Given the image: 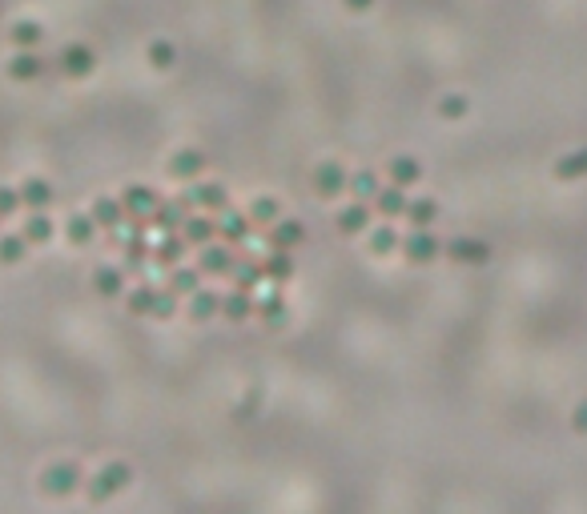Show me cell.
<instances>
[{"mask_svg": "<svg viewBox=\"0 0 587 514\" xmlns=\"http://www.w3.org/2000/svg\"><path fill=\"white\" fill-rule=\"evenodd\" d=\"M129 482H133V471L125 466V462H105L93 479H85V495H89V502L101 506V502H109V498L121 495Z\"/></svg>", "mask_w": 587, "mask_h": 514, "instance_id": "obj_1", "label": "cell"}, {"mask_svg": "<svg viewBox=\"0 0 587 514\" xmlns=\"http://www.w3.org/2000/svg\"><path fill=\"white\" fill-rule=\"evenodd\" d=\"M85 487V474H81L77 462H53V466H44L41 474V495L44 498H69Z\"/></svg>", "mask_w": 587, "mask_h": 514, "instance_id": "obj_2", "label": "cell"}, {"mask_svg": "<svg viewBox=\"0 0 587 514\" xmlns=\"http://www.w3.org/2000/svg\"><path fill=\"white\" fill-rule=\"evenodd\" d=\"M398 249H403V257L411 265H430L443 257V242H438L430 229H411V234L398 242Z\"/></svg>", "mask_w": 587, "mask_h": 514, "instance_id": "obj_3", "label": "cell"}, {"mask_svg": "<svg viewBox=\"0 0 587 514\" xmlns=\"http://www.w3.org/2000/svg\"><path fill=\"white\" fill-rule=\"evenodd\" d=\"M185 197H189V205L197 213H213L218 218L221 210H229V189L221 181H193Z\"/></svg>", "mask_w": 587, "mask_h": 514, "instance_id": "obj_4", "label": "cell"}, {"mask_svg": "<svg viewBox=\"0 0 587 514\" xmlns=\"http://www.w3.org/2000/svg\"><path fill=\"white\" fill-rule=\"evenodd\" d=\"M161 205V193L153 185H125L121 189V210L125 218H153V210Z\"/></svg>", "mask_w": 587, "mask_h": 514, "instance_id": "obj_5", "label": "cell"}, {"mask_svg": "<svg viewBox=\"0 0 587 514\" xmlns=\"http://www.w3.org/2000/svg\"><path fill=\"white\" fill-rule=\"evenodd\" d=\"M443 257H451L455 265H487L491 262V245L479 237H455L443 245Z\"/></svg>", "mask_w": 587, "mask_h": 514, "instance_id": "obj_6", "label": "cell"}, {"mask_svg": "<svg viewBox=\"0 0 587 514\" xmlns=\"http://www.w3.org/2000/svg\"><path fill=\"white\" fill-rule=\"evenodd\" d=\"M189 213H193L189 197H174V201L161 197V205L153 210V218H150V229H161V234H182V226H185Z\"/></svg>", "mask_w": 587, "mask_h": 514, "instance_id": "obj_7", "label": "cell"}, {"mask_svg": "<svg viewBox=\"0 0 587 514\" xmlns=\"http://www.w3.org/2000/svg\"><path fill=\"white\" fill-rule=\"evenodd\" d=\"M234 245H202V257H197V270L205 273V278H229V273H234Z\"/></svg>", "mask_w": 587, "mask_h": 514, "instance_id": "obj_8", "label": "cell"}, {"mask_svg": "<svg viewBox=\"0 0 587 514\" xmlns=\"http://www.w3.org/2000/svg\"><path fill=\"white\" fill-rule=\"evenodd\" d=\"M346 181H351V173L342 169V161H318L314 169V193L318 197H338V193H346Z\"/></svg>", "mask_w": 587, "mask_h": 514, "instance_id": "obj_9", "label": "cell"}, {"mask_svg": "<svg viewBox=\"0 0 587 514\" xmlns=\"http://www.w3.org/2000/svg\"><path fill=\"white\" fill-rule=\"evenodd\" d=\"M250 234H254V221H250V213H242V210H221L218 213V242L242 245Z\"/></svg>", "mask_w": 587, "mask_h": 514, "instance_id": "obj_10", "label": "cell"}, {"mask_svg": "<svg viewBox=\"0 0 587 514\" xmlns=\"http://www.w3.org/2000/svg\"><path fill=\"white\" fill-rule=\"evenodd\" d=\"M166 169L174 181H197V177L205 173V153L202 149H177Z\"/></svg>", "mask_w": 587, "mask_h": 514, "instance_id": "obj_11", "label": "cell"}, {"mask_svg": "<svg viewBox=\"0 0 587 514\" xmlns=\"http://www.w3.org/2000/svg\"><path fill=\"white\" fill-rule=\"evenodd\" d=\"M97 69V53L89 49V44H65L61 49V73L73 81L89 77V73Z\"/></svg>", "mask_w": 587, "mask_h": 514, "instance_id": "obj_12", "label": "cell"}, {"mask_svg": "<svg viewBox=\"0 0 587 514\" xmlns=\"http://www.w3.org/2000/svg\"><path fill=\"white\" fill-rule=\"evenodd\" d=\"M266 242H270V249H298L302 242H306V226L302 221H294V218H278L270 226V234H266Z\"/></svg>", "mask_w": 587, "mask_h": 514, "instance_id": "obj_13", "label": "cell"}, {"mask_svg": "<svg viewBox=\"0 0 587 514\" xmlns=\"http://www.w3.org/2000/svg\"><path fill=\"white\" fill-rule=\"evenodd\" d=\"M182 237H185V245H197V249L218 242V218L213 213H189L182 226Z\"/></svg>", "mask_w": 587, "mask_h": 514, "instance_id": "obj_14", "label": "cell"}, {"mask_svg": "<svg viewBox=\"0 0 587 514\" xmlns=\"http://www.w3.org/2000/svg\"><path fill=\"white\" fill-rule=\"evenodd\" d=\"M386 177H390V185H403V189L419 185L422 181L419 157H411V153H398V157H390V161H386Z\"/></svg>", "mask_w": 587, "mask_h": 514, "instance_id": "obj_15", "label": "cell"}, {"mask_svg": "<svg viewBox=\"0 0 587 514\" xmlns=\"http://www.w3.org/2000/svg\"><path fill=\"white\" fill-rule=\"evenodd\" d=\"M89 218L97 221V229H109V234L129 221V218H125V210H121V197H97L93 210H89Z\"/></svg>", "mask_w": 587, "mask_h": 514, "instance_id": "obj_16", "label": "cell"}, {"mask_svg": "<svg viewBox=\"0 0 587 514\" xmlns=\"http://www.w3.org/2000/svg\"><path fill=\"white\" fill-rule=\"evenodd\" d=\"M406 201H411V197H406L403 185H382V189L375 193V210L382 213L386 221H398L406 213Z\"/></svg>", "mask_w": 587, "mask_h": 514, "instance_id": "obj_17", "label": "cell"}, {"mask_svg": "<svg viewBox=\"0 0 587 514\" xmlns=\"http://www.w3.org/2000/svg\"><path fill=\"white\" fill-rule=\"evenodd\" d=\"M17 193H20V205H28V213H33V210H49V205H53V197H57L53 185L44 181V177H28V181L20 185Z\"/></svg>", "mask_w": 587, "mask_h": 514, "instance_id": "obj_18", "label": "cell"}, {"mask_svg": "<svg viewBox=\"0 0 587 514\" xmlns=\"http://www.w3.org/2000/svg\"><path fill=\"white\" fill-rule=\"evenodd\" d=\"M338 229L346 237H359L370 229V205L367 201H351L346 210H338Z\"/></svg>", "mask_w": 587, "mask_h": 514, "instance_id": "obj_19", "label": "cell"}, {"mask_svg": "<svg viewBox=\"0 0 587 514\" xmlns=\"http://www.w3.org/2000/svg\"><path fill=\"white\" fill-rule=\"evenodd\" d=\"M185 262V237L182 234H166L158 245H153V265L161 270H174V265Z\"/></svg>", "mask_w": 587, "mask_h": 514, "instance_id": "obj_20", "label": "cell"}, {"mask_svg": "<svg viewBox=\"0 0 587 514\" xmlns=\"http://www.w3.org/2000/svg\"><path fill=\"white\" fill-rule=\"evenodd\" d=\"M406 226L411 229H430L438 221V201L435 197H411L406 201Z\"/></svg>", "mask_w": 587, "mask_h": 514, "instance_id": "obj_21", "label": "cell"}, {"mask_svg": "<svg viewBox=\"0 0 587 514\" xmlns=\"http://www.w3.org/2000/svg\"><path fill=\"white\" fill-rule=\"evenodd\" d=\"M53 234H57V226H53V218L44 210H33L28 213V221L20 226V237H25L28 245H44V242H53Z\"/></svg>", "mask_w": 587, "mask_h": 514, "instance_id": "obj_22", "label": "cell"}, {"mask_svg": "<svg viewBox=\"0 0 587 514\" xmlns=\"http://www.w3.org/2000/svg\"><path fill=\"white\" fill-rule=\"evenodd\" d=\"M221 314V294L213 289H193L189 294V318L193 322H213Z\"/></svg>", "mask_w": 587, "mask_h": 514, "instance_id": "obj_23", "label": "cell"}, {"mask_svg": "<svg viewBox=\"0 0 587 514\" xmlns=\"http://www.w3.org/2000/svg\"><path fill=\"white\" fill-rule=\"evenodd\" d=\"M221 318H226V322H250V318H254V294H246V289L226 294L221 297Z\"/></svg>", "mask_w": 587, "mask_h": 514, "instance_id": "obj_24", "label": "cell"}, {"mask_svg": "<svg viewBox=\"0 0 587 514\" xmlns=\"http://www.w3.org/2000/svg\"><path fill=\"white\" fill-rule=\"evenodd\" d=\"M555 181H583L587 177V149H571V153H563L560 161H555Z\"/></svg>", "mask_w": 587, "mask_h": 514, "instance_id": "obj_25", "label": "cell"}, {"mask_svg": "<svg viewBox=\"0 0 587 514\" xmlns=\"http://www.w3.org/2000/svg\"><path fill=\"white\" fill-rule=\"evenodd\" d=\"M44 73V61L36 57V49H17V57L9 61V77L12 81H36Z\"/></svg>", "mask_w": 587, "mask_h": 514, "instance_id": "obj_26", "label": "cell"}, {"mask_svg": "<svg viewBox=\"0 0 587 514\" xmlns=\"http://www.w3.org/2000/svg\"><path fill=\"white\" fill-rule=\"evenodd\" d=\"M93 289L101 297L125 294V270H121V265H97V270H93Z\"/></svg>", "mask_w": 587, "mask_h": 514, "instance_id": "obj_27", "label": "cell"}, {"mask_svg": "<svg viewBox=\"0 0 587 514\" xmlns=\"http://www.w3.org/2000/svg\"><path fill=\"white\" fill-rule=\"evenodd\" d=\"M367 249L375 253V257H390V253H398V229L395 226H370L367 229Z\"/></svg>", "mask_w": 587, "mask_h": 514, "instance_id": "obj_28", "label": "cell"}, {"mask_svg": "<svg viewBox=\"0 0 587 514\" xmlns=\"http://www.w3.org/2000/svg\"><path fill=\"white\" fill-rule=\"evenodd\" d=\"M262 278L270 281H290L294 278V257H290V249H270L262 257Z\"/></svg>", "mask_w": 587, "mask_h": 514, "instance_id": "obj_29", "label": "cell"}, {"mask_svg": "<svg viewBox=\"0 0 587 514\" xmlns=\"http://www.w3.org/2000/svg\"><path fill=\"white\" fill-rule=\"evenodd\" d=\"M101 234V229H97V221L89 218V213H73L69 221H65V237H69V245H93V237Z\"/></svg>", "mask_w": 587, "mask_h": 514, "instance_id": "obj_30", "label": "cell"}, {"mask_svg": "<svg viewBox=\"0 0 587 514\" xmlns=\"http://www.w3.org/2000/svg\"><path fill=\"white\" fill-rule=\"evenodd\" d=\"M169 289H174L177 297H189L193 289H202V270H197V265H174V270H169Z\"/></svg>", "mask_w": 587, "mask_h": 514, "instance_id": "obj_31", "label": "cell"}, {"mask_svg": "<svg viewBox=\"0 0 587 514\" xmlns=\"http://www.w3.org/2000/svg\"><path fill=\"white\" fill-rule=\"evenodd\" d=\"M9 41L17 44V49H36V44L44 41V28H41V20H28V17L12 20V28H9Z\"/></svg>", "mask_w": 587, "mask_h": 514, "instance_id": "obj_32", "label": "cell"}, {"mask_svg": "<svg viewBox=\"0 0 587 514\" xmlns=\"http://www.w3.org/2000/svg\"><path fill=\"white\" fill-rule=\"evenodd\" d=\"M229 278H234V289H246V294H254L258 281H262V262H254V257H237Z\"/></svg>", "mask_w": 587, "mask_h": 514, "instance_id": "obj_33", "label": "cell"}, {"mask_svg": "<svg viewBox=\"0 0 587 514\" xmlns=\"http://www.w3.org/2000/svg\"><path fill=\"white\" fill-rule=\"evenodd\" d=\"M254 314L262 318V322H270V326H282L290 310H286V302H282L278 289H270L266 297H254Z\"/></svg>", "mask_w": 587, "mask_h": 514, "instance_id": "obj_34", "label": "cell"}, {"mask_svg": "<svg viewBox=\"0 0 587 514\" xmlns=\"http://www.w3.org/2000/svg\"><path fill=\"white\" fill-rule=\"evenodd\" d=\"M153 302H158V286H150V281H141V286L129 289V297H125L129 314H137V318H153Z\"/></svg>", "mask_w": 587, "mask_h": 514, "instance_id": "obj_35", "label": "cell"}, {"mask_svg": "<svg viewBox=\"0 0 587 514\" xmlns=\"http://www.w3.org/2000/svg\"><path fill=\"white\" fill-rule=\"evenodd\" d=\"M378 189H382V181H378V173H370V169L351 173V181H346V193H351L354 201H375Z\"/></svg>", "mask_w": 587, "mask_h": 514, "instance_id": "obj_36", "label": "cell"}, {"mask_svg": "<svg viewBox=\"0 0 587 514\" xmlns=\"http://www.w3.org/2000/svg\"><path fill=\"white\" fill-rule=\"evenodd\" d=\"M145 57H150V65H153V69H158V73H166V69H174V65H177V49H174V41H166V36L150 41Z\"/></svg>", "mask_w": 587, "mask_h": 514, "instance_id": "obj_37", "label": "cell"}, {"mask_svg": "<svg viewBox=\"0 0 587 514\" xmlns=\"http://www.w3.org/2000/svg\"><path fill=\"white\" fill-rule=\"evenodd\" d=\"M246 213H250V221H254V226H266V229H270L274 221L282 218V205H278V201H274V197H258Z\"/></svg>", "mask_w": 587, "mask_h": 514, "instance_id": "obj_38", "label": "cell"}, {"mask_svg": "<svg viewBox=\"0 0 587 514\" xmlns=\"http://www.w3.org/2000/svg\"><path fill=\"white\" fill-rule=\"evenodd\" d=\"M25 253H28V242L20 234H4V237H0V265L25 262Z\"/></svg>", "mask_w": 587, "mask_h": 514, "instance_id": "obj_39", "label": "cell"}, {"mask_svg": "<svg viewBox=\"0 0 587 514\" xmlns=\"http://www.w3.org/2000/svg\"><path fill=\"white\" fill-rule=\"evenodd\" d=\"M467 109H471V101H467L463 93H447L438 101V117H443V121H459V117H467Z\"/></svg>", "mask_w": 587, "mask_h": 514, "instance_id": "obj_40", "label": "cell"}, {"mask_svg": "<svg viewBox=\"0 0 587 514\" xmlns=\"http://www.w3.org/2000/svg\"><path fill=\"white\" fill-rule=\"evenodd\" d=\"M177 314V294L174 289H158V302H153V318H161V322H166V318H174Z\"/></svg>", "mask_w": 587, "mask_h": 514, "instance_id": "obj_41", "label": "cell"}, {"mask_svg": "<svg viewBox=\"0 0 587 514\" xmlns=\"http://www.w3.org/2000/svg\"><path fill=\"white\" fill-rule=\"evenodd\" d=\"M20 210V193L12 185H0V218H12Z\"/></svg>", "mask_w": 587, "mask_h": 514, "instance_id": "obj_42", "label": "cell"}, {"mask_svg": "<svg viewBox=\"0 0 587 514\" xmlns=\"http://www.w3.org/2000/svg\"><path fill=\"white\" fill-rule=\"evenodd\" d=\"M571 430H575V434H587V402L575 406V414H571Z\"/></svg>", "mask_w": 587, "mask_h": 514, "instance_id": "obj_43", "label": "cell"}, {"mask_svg": "<svg viewBox=\"0 0 587 514\" xmlns=\"http://www.w3.org/2000/svg\"><path fill=\"white\" fill-rule=\"evenodd\" d=\"M342 4H346L351 12H370V9H375V0H342Z\"/></svg>", "mask_w": 587, "mask_h": 514, "instance_id": "obj_44", "label": "cell"}]
</instances>
